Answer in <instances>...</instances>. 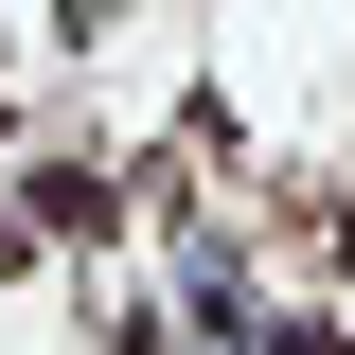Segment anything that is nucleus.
Here are the masks:
<instances>
[{
	"label": "nucleus",
	"mask_w": 355,
	"mask_h": 355,
	"mask_svg": "<svg viewBox=\"0 0 355 355\" xmlns=\"http://www.w3.org/2000/svg\"><path fill=\"white\" fill-rule=\"evenodd\" d=\"M36 214L71 231V249H107V231H125V196H107V178H36Z\"/></svg>",
	"instance_id": "1"
},
{
	"label": "nucleus",
	"mask_w": 355,
	"mask_h": 355,
	"mask_svg": "<svg viewBox=\"0 0 355 355\" xmlns=\"http://www.w3.org/2000/svg\"><path fill=\"white\" fill-rule=\"evenodd\" d=\"M0 284H36V231H18V214H0Z\"/></svg>",
	"instance_id": "2"
}]
</instances>
